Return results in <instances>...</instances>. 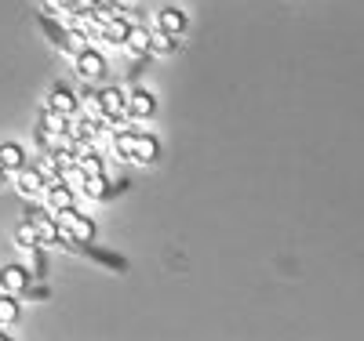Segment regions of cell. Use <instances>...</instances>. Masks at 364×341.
<instances>
[{"instance_id":"cell-10","label":"cell","mask_w":364,"mask_h":341,"mask_svg":"<svg viewBox=\"0 0 364 341\" xmlns=\"http://www.w3.org/2000/svg\"><path fill=\"white\" fill-rule=\"evenodd\" d=\"M26 214H29V222L37 225V236H41L44 247L58 243V218H51V214H44V211H26Z\"/></svg>"},{"instance_id":"cell-13","label":"cell","mask_w":364,"mask_h":341,"mask_svg":"<svg viewBox=\"0 0 364 341\" xmlns=\"http://www.w3.org/2000/svg\"><path fill=\"white\" fill-rule=\"evenodd\" d=\"M0 167H4V174H15L26 167V149L18 142H4L0 145Z\"/></svg>"},{"instance_id":"cell-6","label":"cell","mask_w":364,"mask_h":341,"mask_svg":"<svg viewBox=\"0 0 364 341\" xmlns=\"http://www.w3.org/2000/svg\"><path fill=\"white\" fill-rule=\"evenodd\" d=\"M157 160H161V142H157V135L139 131V135H135V145H132V164H157Z\"/></svg>"},{"instance_id":"cell-3","label":"cell","mask_w":364,"mask_h":341,"mask_svg":"<svg viewBox=\"0 0 364 341\" xmlns=\"http://www.w3.org/2000/svg\"><path fill=\"white\" fill-rule=\"evenodd\" d=\"M73 62H77V77H84V80H102V73H106V58H102V51H95V47L77 51Z\"/></svg>"},{"instance_id":"cell-25","label":"cell","mask_w":364,"mask_h":341,"mask_svg":"<svg viewBox=\"0 0 364 341\" xmlns=\"http://www.w3.org/2000/svg\"><path fill=\"white\" fill-rule=\"evenodd\" d=\"M128 189H132V178H120V181L109 185V196H106V200H113V196H120V193H128Z\"/></svg>"},{"instance_id":"cell-26","label":"cell","mask_w":364,"mask_h":341,"mask_svg":"<svg viewBox=\"0 0 364 341\" xmlns=\"http://www.w3.org/2000/svg\"><path fill=\"white\" fill-rule=\"evenodd\" d=\"M22 294H29V298H33V301H41V298H48V287H26Z\"/></svg>"},{"instance_id":"cell-17","label":"cell","mask_w":364,"mask_h":341,"mask_svg":"<svg viewBox=\"0 0 364 341\" xmlns=\"http://www.w3.org/2000/svg\"><path fill=\"white\" fill-rule=\"evenodd\" d=\"M77 171H80V178H87V174H106V160L99 157L95 149H84L80 157H77Z\"/></svg>"},{"instance_id":"cell-23","label":"cell","mask_w":364,"mask_h":341,"mask_svg":"<svg viewBox=\"0 0 364 341\" xmlns=\"http://www.w3.org/2000/svg\"><path fill=\"white\" fill-rule=\"evenodd\" d=\"M29 255H33V276H48V247L37 243Z\"/></svg>"},{"instance_id":"cell-21","label":"cell","mask_w":364,"mask_h":341,"mask_svg":"<svg viewBox=\"0 0 364 341\" xmlns=\"http://www.w3.org/2000/svg\"><path fill=\"white\" fill-rule=\"evenodd\" d=\"M135 128H124V131H117L113 135V152H117V160H132V145H135Z\"/></svg>"},{"instance_id":"cell-29","label":"cell","mask_w":364,"mask_h":341,"mask_svg":"<svg viewBox=\"0 0 364 341\" xmlns=\"http://www.w3.org/2000/svg\"><path fill=\"white\" fill-rule=\"evenodd\" d=\"M117 4H124V0H117Z\"/></svg>"},{"instance_id":"cell-9","label":"cell","mask_w":364,"mask_h":341,"mask_svg":"<svg viewBox=\"0 0 364 341\" xmlns=\"http://www.w3.org/2000/svg\"><path fill=\"white\" fill-rule=\"evenodd\" d=\"M26 287H29V269L26 265H4V269H0V291L22 294Z\"/></svg>"},{"instance_id":"cell-28","label":"cell","mask_w":364,"mask_h":341,"mask_svg":"<svg viewBox=\"0 0 364 341\" xmlns=\"http://www.w3.org/2000/svg\"><path fill=\"white\" fill-rule=\"evenodd\" d=\"M0 178H4V167H0Z\"/></svg>"},{"instance_id":"cell-27","label":"cell","mask_w":364,"mask_h":341,"mask_svg":"<svg viewBox=\"0 0 364 341\" xmlns=\"http://www.w3.org/2000/svg\"><path fill=\"white\" fill-rule=\"evenodd\" d=\"M0 341H8V334H4V330H0Z\"/></svg>"},{"instance_id":"cell-22","label":"cell","mask_w":364,"mask_h":341,"mask_svg":"<svg viewBox=\"0 0 364 341\" xmlns=\"http://www.w3.org/2000/svg\"><path fill=\"white\" fill-rule=\"evenodd\" d=\"M124 47L135 55V58H146V47H149V33L142 26H132L128 29V40H124Z\"/></svg>"},{"instance_id":"cell-20","label":"cell","mask_w":364,"mask_h":341,"mask_svg":"<svg viewBox=\"0 0 364 341\" xmlns=\"http://www.w3.org/2000/svg\"><path fill=\"white\" fill-rule=\"evenodd\" d=\"M37 243H41V236H37V225L26 218V222H22V225L15 229V247H18V251H26V255H29V251H33Z\"/></svg>"},{"instance_id":"cell-5","label":"cell","mask_w":364,"mask_h":341,"mask_svg":"<svg viewBox=\"0 0 364 341\" xmlns=\"http://www.w3.org/2000/svg\"><path fill=\"white\" fill-rule=\"evenodd\" d=\"M99 113H102V120H124L128 113H124V91L120 87H102L99 91Z\"/></svg>"},{"instance_id":"cell-24","label":"cell","mask_w":364,"mask_h":341,"mask_svg":"<svg viewBox=\"0 0 364 341\" xmlns=\"http://www.w3.org/2000/svg\"><path fill=\"white\" fill-rule=\"evenodd\" d=\"M41 4H44V11H51V15L70 11V0H41Z\"/></svg>"},{"instance_id":"cell-1","label":"cell","mask_w":364,"mask_h":341,"mask_svg":"<svg viewBox=\"0 0 364 341\" xmlns=\"http://www.w3.org/2000/svg\"><path fill=\"white\" fill-rule=\"evenodd\" d=\"M124 113H128V120H149L157 113V99L146 87H132L124 95Z\"/></svg>"},{"instance_id":"cell-14","label":"cell","mask_w":364,"mask_h":341,"mask_svg":"<svg viewBox=\"0 0 364 341\" xmlns=\"http://www.w3.org/2000/svg\"><path fill=\"white\" fill-rule=\"evenodd\" d=\"M178 40L171 33H164V29H157V33H149V47H146V58H168L175 55Z\"/></svg>"},{"instance_id":"cell-8","label":"cell","mask_w":364,"mask_h":341,"mask_svg":"<svg viewBox=\"0 0 364 341\" xmlns=\"http://www.w3.org/2000/svg\"><path fill=\"white\" fill-rule=\"evenodd\" d=\"M37 26H41V33H44V37H48V40H51L58 51H66V44H70V29H66L63 22H58L55 15L41 11V15H37Z\"/></svg>"},{"instance_id":"cell-19","label":"cell","mask_w":364,"mask_h":341,"mask_svg":"<svg viewBox=\"0 0 364 341\" xmlns=\"http://www.w3.org/2000/svg\"><path fill=\"white\" fill-rule=\"evenodd\" d=\"M80 189H84L87 200H106L109 196V181H106V174H87V178H80Z\"/></svg>"},{"instance_id":"cell-11","label":"cell","mask_w":364,"mask_h":341,"mask_svg":"<svg viewBox=\"0 0 364 341\" xmlns=\"http://www.w3.org/2000/svg\"><path fill=\"white\" fill-rule=\"evenodd\" d=\"M48 207L51 211H66V207H73V185L70 181H63V178H58V181H48Z\"/></svg>"},{"instance_id":"cell-18","label":"cell","mask_w":364,"mask_h":341,"mask_svg":"<svg viewBox=\"0 0 364 341\" xmlns=\"http://www.w3.org/2000/svg\"><path fill=\"white\" fill-rule=\"evenodd\" d=\"M128 29H132V22H124L120 15H113L106 26H99V33H102L109 44H124V40H128Z\"/></svg>"},{"instance_id":"cell-2","label":"cell","mask_w":364,"mask_h":341,"mask_svg":"<svg viewBox=\"0 0 364 341\" xmlns=\"http://www.w3.org/2000/svg\"><path fill=\"white\" fill-rule=\"evenodd\" d=\"M80 251L95 262V265H102V269H109V272H128L132 269V262L124 258V255H117V251H106V247H99V243H80Z\"/></svg>"},{"instance_id":"cell-12","label":"cell","mask_w":364,"mask_h":341,"mask_svg":"<svg viewBox=\"0 0 364 341\" xmlns=\"http://www.w3.org/2000/svg\"><path fill=\"white\" fill-rule=\"evenodd\" d=\"M186 15H182L178 8H161L157 11V29H164V33H171V37H182L186 33Z\"/></svg>"},{"instance_id":"cell-4","label":"cell","mask_w":364,"mask_h":341,"mask_svg":"<svg viewBox=\"0 0 364 341\" xmlns=\"http://www.w3.org/2000/svg\"><path fill=\"white\" fill-rule=\"evenodd\" d=\"M15 189L22 193V196H37V193H44L48 189V174L41 171V167H22V171H15Z\"/></svg>"},{"instance_id":"cell-16","label":"cell","mask_w":364,"mask_h":341,"mask_svg":"<svg viewBox=\"0 0 364 341\" xmlns=\"http://www.w3.org/2000/svg\"><path fill=\"white\" fill-rule=\"evenodd\" d=\"M18 316H22V301H18V294L0 291V327H15Z\"/></svg>"},{"instance_id":"cell-7","label":"cell","mask_w":364,"mask_h":341,"mask_svg":"<svg viewBox=\"0 0 364 341\" xmlns=\"http://www.w3.org/2000/svg\"><path fill=\"white\" fill-rule=\"evenodd\" d=\"M48 109H58V113L73 116V113L80 109V99L73 95V87H70V84H55V87L48 91Z\"/></svg>"},{"instance_id":"cell-15","label":"cell","mask_w":364,"mask_h":341,"mask_svg":"<svg viewBox=\"0 0 364 341\" xmlns=\"http://www.w3.org/2000/svg\"><path fill=\"white\" fill-rule=\"evenodd\" d=\"M41 131H48L51 138H63L70 131V116L58 113V109H48L44 106V116H41Z\"/></svg>"}]
</instances>
